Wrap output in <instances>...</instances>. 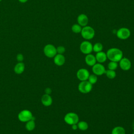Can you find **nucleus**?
I'll return each instance as SVG.
<instances>
[{"instance_id":"f257e3e1","label":"nucleus","mask_w":134,"mask_h":134,"mask_svg":"<svg viewBox=\"0 0 134 134\" xmlns=\"http://www.w3.org/2000/svg\"><path fill=\"white\" fill-rule=\"evenodd\" d=\"M106 53L107 59L111 61L118 62L123 57L122 51L117 48H111L109 49Z\"/></svg>"},{"instance_id":"f03ea898","label":"nucleus","mask_w":134,"mask_h":134,"mask_svg":"<svg viewBox=\"0 0 134 134\" xmlns=\"http://www.w3.org/2000/svg\"><path fill=\"white\" fill-rule=\"evenodd\" d=\"M95 30L93 28L90 26H86L82 27L81 31V35L84 39L88 40L92 39L95 36Z\"/></svg>"},{"instance_id":"7ed1b4c3","label":"nucleus","mask_w":134,"mask_h":134,"mask_svg":"<svg viewBox=\"0 0 134 134\" xmlns=\"http://www.w3.org/2000/svg\"><path fill=\"white\" fill-rule=\"evenodd\" d=\"M64 121L68 125H72L74 124H77L79 121V117L75 113L70 112L67 113L64 117Z\"/></svg>"},{"instance_id":"20e7f679","label":"nucleus","mask_w":134,"mask_h":134,"mask_svg":"<svg viewBox=\"0 0 134 134\" xmlns=\"http://www.w3.org/2000/svg\"><path fill=\"white\" fill-rule=\"evenodd\" d=\"M43 53L48 58H53L57 54V48L52 44H48L44 47Z\"/></svg>"},{"instance_id":"39448f33","label":"nucleus","mask_w":134,"mask_h":134,"mask_svg":"<svg viewBox=\"0 0 134 134\" xmlns=\"http://www.w3.org/2000/svg\"><path fill=\"white\" fill-rule=\"evenodd\" d=\"M93 86L87 80L81 81L78 85L79 91L83 94H86L91 91Z\"/></svg>"},{"instance_id":"423d86ee","label":"nucleus","mask_w":134,"mask_h":134,"mask_svg":"<svg viewBox=\"0 0 134 134\" xmlns=\"http://www.w3.org/2000/svg\"><path fill=\"white\" fill-rule=\"evenodd\" d=\"M18 118L21 122H27L31 119L34 120L32 113L27 109H24L20 111L18 115Z\"/></svg>"},{"instance_id":"0eeeda50","label":"nucleus","mask_w":134,"mask_h":134,"mask_svg":"<svg viewBox=\"0 0 134 134\" xmlns=\"http://www.w3.org/2000/svg\"><path fill=\"white\" fill-rule=\"evenodd\" d=\"M80 50L83 54H90L93 51V45L88 40L83 41L80 45Z\"/></svg>"},{"instance_id":"6e6552de","label":"nucleus","mask_w":134,"mask_h":134,"mask_svg":"<svg viewBox=\"0 0 134 134\" xmlns=\"http://www.w3.org/2000/svg\"><path fill=\"white\" fill-rule=\"evenodd\" d=\"M131 35L130 30L126 27H121L118 29L116 32L117 37L121 40H126Z\"/></svg>"},{"instance_id":"1a4fd4ad","label":"nucleus","mask_w":134,"mask_h":134,"mask_svg":"<svg viewBox=\"0 0 134 134\" xmlns=\"http://www.w3.org/2000/svg\"><path fill=\"white\" fill-rule=\"evenodd\" d=\"M93 73L97 76H100L105 74L106 69L105 66L102 63H96L92 66Z\"/></svg>"},{"instance_id":"9d476101","label":"nucleus","mask_w":134,"mask_h":134,"mask_svg":"<svg viewBox=\"0 0 134 134\" xmlns=\"http://www.w3.org/2000/svg\"><path fill=\"white\" fill-rule=\"evenodd\" d=\"M89 71L84 68L80 69L76 73V76L77 79L81 81H86L88 80V78L90 76Z\"/></svg>"},{"instance_id":"9b49d317","label":"nucleus","mask_w":134,"mask_h":134,"mask_svg":"<svg viewBox=\"0 0 134 134\" xmlns=\"http://www.w3.org/2000/svg\"><path fill=\"white\" fill-rule=\"evenodd\" d=\"M119 62V66L122 70L128 71L130 69L131 66V63L129 59L125 57H122Z\"/></svg>"},{"instance_id":"f8f14e48","label":"nucleus","mask_w":134,"mask_h":134,"mask_svg":"<svg viewBox=\"0 0 134 134\" xmlns=\"http://www.w3.org/2000/svg\"><path fill=\"white\" fill-rule=\"evenodd\" d=\"M77 21L79 25L82 27H83L87 25L88 23V18L86 15L81 14L77 17Z\"/></svg>"},{"instance_id":"ddd939ff","label":"nucleus","mask_w":134,"mask_h":134,"mask_svg":"<svg viewBox=\"0 0 134 134\" xmlns=\"http://www.w3.org/2000/svg\"><path fill=\"white\" fill-rule=\"evenodd\" d=\"M53 61L55 65L58 66H62L65 62V58L63 54L57 53L53 57Z\"/></svg>"},{"instance_id":"4468645a","label":"nucleus","mask_w":134,"mask_h":134,"mask_svg":"<svg viewBox=\"0 0 134 134\" xmlns=\"http://www.w3.org/2000/svg\"><path fill=\"white\" fill-rule=\"evenodd\" d=\"M41 101L44 106H49L52 103V98L50 95L44 94L42 96Z\"/></svg>"},{"instance_id":"2eb2a0df","label":"nucleus","mask_w":134,"mask_h":134,"mask_svg":"<svg viewBox=\"0 0 134 134\" xmlns=\"http://www.w3.org/2000/svg\"><path fill=\"white\" fill-rule=\"evenodd\" d=\"M85 63L89 66H93L96 63V60L95 56L92 54H86L85 58Z\"/></svg>"},{"instance_id":"dca6fc26","label":"nucleus","mask_w":134,"mask_h":134,"mask_svg":"<svg viewBox=\"0 0 134 134\" xmlns=\"http://www.w3.org/2000/svg\"><path fill=\"white\" fill-rule=\"evenodd\" d=\"M95 58L96 61L99 63L105 62L107 59L106 53L102 51L97 52L95 55Z\"/></svg>"},{"instance_id":"f3484780","label":"nucleus","mask_w":134,"mask_h":134,"mask_svg":"<svg viewBox=\"0 0 134 134\" xmlns=\"http://www.w3.org/2000/svg\"><path fill=\"white\" fill-rule=\"evenodd\" d=\"M25 64L23 62H20L17 63L14 67V72L17 74H21L25 70Z\"/></svg>"},{"instance_id":"a211bd4d","label":"nucleus","mask_w":134,"mask_h":134,"mask_svg":"<svg viewBox=\"0 0 134 134\" xmlns=\"http://www.w3.org/2000/svg\"><path fill=\"white\" fill-rule=\"evenodd\" d=\"M125 133L124 128L121 126H116L111 131V134H125Z\"/></svg>"},{"instance_id":"6ab92c4d","label":"nucleus","mask_w":134,"mask_h":134,"mask_svg":"<svg viewBox=\"0 0 134 134\" xmlns=\"http://www.w3.org/2000/svg\"><path fill=\"white\" fill-rule=\"evenodd\" d=\"M35 126L36 125H35V122L34 120L31 119L26 122L25 128L28 131H32L35 129Z\"/></svg>"},{"instance_id":"aec40b11","label":"nucleus","mask_w":134,"mask_h":134,"mask_svg":"<svg viewBox=\"0 0 134 134\" xmlns=\"http://www.w3.org/2000/svg\"><path fill=\"white\" fill-rule=\"evenodd\" d=\"M77 127L78 128L82 131H84L87 129L88 127V124L84 121H79L77 124Z\"/></svg>"},{"instance_id":"412c9836","label":"nucleus","mask_w":134,"mask_h":134,"mask_svg":"<svg viewBox=\"0 0 134 134\" xmlns=\"http://www.w3.org/2000/svg\"><path fill=\"white\" fill-rule=\"evenodd\" d=\"M103 49V46L100 42H96L93 46V51L96 53L102 51Z\"/></svg>"},{"instance_id":"4be33fe9","label":"nucleus","mask_w":134,"mask_h":134,"mask_svg":"<svg viewBox=\"0 0 134 134\" xmlns=\"http://www.w3.org/2000/svg\"><path fill=\"white\" fill-rule=\"evenodd\" d=\"M82 28V27L78 24H75L73 25L71 27V30H72V32H73L75 34L81 33Z\"/></svg>"},{"instance_id":"5701e85b","label":"nucleus","mask_w":134,"mask_h":134,"mask_svg":"<svg viewBox=\"0 0 134 134\" xmlns=\"http://www.w3.org/2000/svg\"><path fill=\"white\" fill-rule=\"evenodd\" d=\"M105 74L107 76V77L109 79H113L116 76V73L115 71L111 70H106Z\"/></svg>"},{"instance_id":"b1692460","label":"nucleus","mask_w":134,"mask_h":134,"mask_svg":"<svg viewBox=\"0 0 134 134\" xmlns=\"http://www.w3.org/2000/svg\"><path fill=\"white\" fill-rule=\"evenodd\" d=\"M88 81L91 83L92 85L94 84H95L97 81V76L96 75L93 74H90V76L88 78Z\"/></svg>"},{"instance_id":"393cba45","label":"nucleus","mask_w":134,"mask_h":134,"mask_svg":"<svg viewBox=\"0 0 134 134\" xmlns=\"http://www.w3.org/2000/svg\"><path fill=\"white\" fill-rule=\"evenodd\" d=\"M118 67L117 62L114 61H110L108 64V68L109 70L115 71Z\"/></svg>"},{"instance_id":"a878e982","label":"nucleus","mask_w":134,"mask_h":134,"mask_svg":"<svg viewBox=\"0 0 134 134\" xmlns=\"http://www.w3.org/2000/svg\"><path fill=\"white\" fill-rule=\"evenodd\" d=\"M56 48H57V52L58 54H63L65 51V48L63 46H58Z\"/></svg>"},{"instance_id":"bb28decb","label":"nucleus","mask_w":134,"mask_h":134,"mask_svg":"<svg viewBox=\"0 0 134 134\" xmlns=\"http://www.w3.org/2000/svg\"><path fill=\"white\" fill-rule=\"evenodd\" d=\"M16 59L18 62H23L24 60V55L21 53H18L16 56Z\"/></svg>"},{"instance_id":"cd10ccee","label":"nucleus","mask_w":134,"mask_h":134,"mask_svg":"<svg viewBox=\"0 0 134 134\" xmlns=\"http://www.w3.org/2000/svg\"><path fill=\"white\" fill-rule=\"evenodd\" d=\"M44 92H45V94L50 95L51 93V92H52V90H51V89L50 88L47 87V88H46L44 90Z\"/></svg>"},{"instance_id":"c85d7f7f","label":"nucleus","mask_w":134,"mask_h":134,"mask_svg":"<svg viewBox=\"0 0 134 134\" xmlns=\"http://www.w3.org/2000/svg\"><path fill=\"white\" fill-rule=\"evenodd\" d=\"M72 126V129H73V130H76L77 128H78V127H77V124H74V125H71Z\"/></svg>"},{"instance_id":"c756f323","label":"nucleus","mask_w":134,"mask_h":134,"mask_svg":"<svg viewBox=\"0 0 134 134\" xmlns=\"http://www.w3.org/2000/svg\"><path fill=\"white\" fill-rule=\"evenodd\" d=\"M28 0H18V1L21 3H26Z\"/></svg>"},{"instance_id":"7c9ffc66","label":"nucleus","mask_w":134,"mask_h":134,"mask_svg":"<svg viewBox=\"0 0 134 134\" xmlns=\"http://www.w3.org/2000/svg\"><path fill=\"white\" fill-rule=\"evenodd\" d=\"M132 128H133V130H134V121L132 123Z\"/></svg>"},{"instance_id":"2f4dec72","label":"nucleus","mask_w":134,"mask_h":134,"mask_svg":"<svg viewBox=\"0 0 134 134\" xmlns=\"http://www.w3.org/2000/svg\"><path fill=\"white\" fill-rule=\"evenodd\" d=\"M132 134H134V130H133V132H132Z\"/></svg>"},{"instance_id":"473e14b6","label":"nucleus","mask_w":134,"mask_h":134,"mask_svg":"<svg viewBox=\"0 0 134 134\" xmlns=\"http://www.w3.org/2000/svg\"><path fill=\"white\" fill-rule=\"evenodd\" d=\"M1 1H2V0H0V2H1Z\"/></svg>"}]
</instances>
